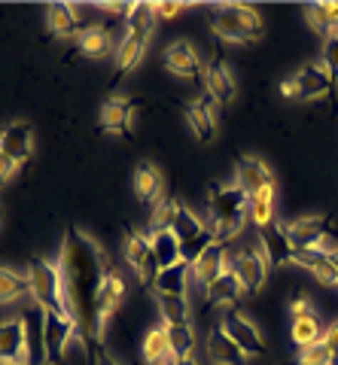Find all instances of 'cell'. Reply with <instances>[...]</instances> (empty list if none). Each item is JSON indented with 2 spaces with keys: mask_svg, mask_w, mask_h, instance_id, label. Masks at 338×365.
<instances>
[{
  "mask_svg": "<svg viewBox=\"0 0 338 365\" xmlns=\"http://www.w3.org/2000/svg\"><path fill=\"white\" fill-rule=\"evenodd\" d=\"M290 335H292V341H296L299 350H302V347H308V344H314V341L323 338V326H320L317 317L308 314V317L292 319V332Z\"/></svg>",
  "mask_w": 338,
  "mask_h": 365,
  "instance_id": "d590c367",
  "label": "cell"
},
{
  "mask_svg": "<svg viewBox=\"0 0 338 365\" xmlns=\"http://www.w3.org/2000/svg\"><path fill=\"white\" fill-rule=\"evenodd\" d=\"M280 95H284L287 101H302V95H299V83H296V76H292V79H284V83H280Z\"/></svg>",
  "mask_w": 338,
  "mask_h": 365,
  "instance_id": "7bdbcfd3",
  "label": "cell"
},
{
  "mask_svg": "<svg viewBox=\"0 0 338 365\" xmlns=\"http://www.w3.org/2000/svg\"><path fill=\"white\" fill-rule=\"evenodd\" d=\"M162 189H165V180H162V170L155 168L153 162H140L134 168V195L146 204H159L162 201Z\"/></svg>",
  "mask_w": 338,
  "mask_h": 365,
  "instance_id": "d4e9b609",
  "label": "cell"
},
{
  "mask_svg": "<svg viewBox=\"0 0 338 365\" xmlns=\"http://www.w3.org/2000/svg\"><path fill=\"white\" fill-rule=\"evenodd\" d=\"M235 91H238V86H235L232 71L225 67L222 58H213L205 67V95H210L217 104H229L235 98Z\"/></svg>",
  "mask_w": 338,
  "mask_h": 365,
  "instance_id": "44dd1931",
  "label": "cell"
},
{
  "mask_svg": "<svg viewBox=\"0 0 338 365\" xmlns=\"http://www.w3.org/2000/svg\"><path fill=\"white\" fill-rule=\"evenodd\" d=\"M140 107L138 98H110L101 107V131L116 134V137H131V119L134 110Z\"/></svg>",
  "mask_w": 338,
  "mask_h": 365,
  "instance_id": "8fae6325",
  "label": "cell"
},
{
  "mask_svg": "<svg viewBox=\"0 0 338 365\" xmlns=\"http://www.w3.org/2000/svg\"><path fill=\"white\" fill-rule=\"evenodd\" d=\"M21 295H31L28 271H16L9 265H0V304H13Z\"/></svg>",
  "mask_w": 338,
  "mask_h": 365,
  "instance_id": "f546056e",
  "label": "cell"
},
{
  "mask_svg": "<svg viewBox=\"0 0 338 365\" xmlns=\"http://www.w3.org/2000/svg\"><path fill=\"white\" fill-rule=\"evenodd\" d=\"M213 34L229 43H256L262 37V16L244 4H222L213 9Z\"/></svg>",
  "mask_w": 338,
  "mask_h": 365,
  "instance_id": "277c9868",
  "label": "cell"
},
{
  "mask_svg": "<svg viewBox=\"0 0 338 365\" xmlns=\"http://www.w3.org/2000/svg\"><path fill=\"white\" fill-rule=\"evenodd\" d=\"M189 274L193 268L186 262H180L174 268H165L159 271V277L153 283V292H171V295H186V287H189Z\"/></svg>",
  "mask_w": 338,
  "mask_h": 365,
  "instance_id": "d6a6232c",
  "label": "cell"
},
{
  "mask_svg": "<svg viewBox=\"0 0 338 365\" xmlns=\"http://www.w3.org/2000/svg\"><path fill=\"white\" fill-rule=\"evenodd\" d=\"M0 153L9 155L13 162L25 165L34 155V131L28 122H9L0 128Z\"/></svg>",
  "mask_w": 338,
  "mask_h": 365,
  "instance_id": "ac0fdd59",
  "label": "cell"
},
{
  "mask_svg": "<svg viewBox=\"0 0 338 365\" xmlns=\"http://www.w3.org/2000/svg\"><path fill=\"white\" fill-rule=\"evenodd\" d=\"M222 329L229 332V338L235 341V344L241 347V353L247 359H253V356H262L265 353V338H262V332L253 326V319H247L241 311H232L225 314V319H222Z\"/></svg>",
  "mask_w": 338,
  "mask_h": 365,
  "instance_id": "9c48e42d",
  "label": "cell"
},
{
  "mask_svg": "<svg viewBox=\"0 0 338 365\" xmlns=\"http://www.w3.org/2000/svg\"><path fill=\"white\" fill-rule=\"evenodd\" d=\"M287 232L296 250H323V244L332 237V222L329 216H299L287 225Z\"/></svg>",
  "mask_w": 338,
  "mask_h": 365,
  "instance_id": "ba28073f",
  "label": "cell"
},
{
  "mask_svg": "<svg viewBox=\"0 0 338 365\" xmlns=\"http://www.w3.org/2000/svg\"><path fill=\"white\" fill-rule=\"evenodd\" d=\"M186 122H189V131H193L201 143L213 140L217 134V122H220V104L213 101L210 95H201L193 104H186Z\"/></svg>",
  "mask_w": 338,
  "mask_h": 365,
  "instance_id": "4fadbf2b",
  "label": "cell"
},
{
  "mask_svg": "<svg viewBox=\"0 0 338 365\" xmlns=\"http://www.w3.org/2000/svg\"><path fill=\"white\" fill-rule=\"evenodd\" d=\"M73 338L80 341L73 319L46 311V356H49V365H61L64 350H67V344H71Z\"/></svg>",
  "mask_w": 338,
  "mask_h": 365,
  "instance_id": "5bb4252c",
  "label": "cell"
},
{
  "mask_svg": "<svg viewBox=\"0 0 338 365\" xmlns=\"http://www.w3.org/2000/svg\"><path fill=\"white\" fill-rule=\"evenodd\" d=\"M259 241H262V253L268 259V265H287L292 262V253H296V244L290 241V232L284 222H268L259 228Z\"/></svg>",
  "mask_w": 338,
  "mask_h": 365,
  "instance_id": "9a60e30c",
  "label": "cell"
},
{
  "mask_svg": "<svg viewBox=\"0 0 338 365\" xmlns=\"http://www.w3.org/2000/svg\"><path fill=\"white\" fill-rule=\"evenodd\" d=\"M122 295H126V280H122V274L113 268L107 277H104V287H101V292H98V314H101L104 323H107L113 314H116Z\"/></svg>",
  "mask_w": 338,
  "mask_h": 365,
  "instance_id": "f1b7e54d",
  "label": "cell"
},
{
  "mask_svg": "<svg viewBox=\"0 0 338 365\" xmlns=\"http://www.w3.org/2000/svg\"><path fill=\"white\" fill-rule=\"evenodd\" d=\"M0 365H28V332L21 317L0 323Z\"/></svg>",
  "mask_w": 338,
  "mask_h": 365,
  "instance_id": "30bf717a",
  "label": "cell"
},
{
  "mask_svg": "<svg viewBox=\"0 0 338 365\" xmlns=\"http://www.w3.org/2000/svg\"><path fill=\"white\" fill-rule=\"evenodd\" d=\"M180 365H198V359H195V356H189V359H180Z\"/></svg>",
  "mask_w": 338,
  "mask_h": 365,
  "instance_id": "c3c4849f",
  "label": "cell"
},
{
  "mask_svg": "<svg viewBox=\"0 0 338 365\" xmlns=\"http://www.w3.org/2000/svg\"><path fill=\"white\" fill-rule=\"evenodd\" d=\"M296 83H299V95L302 101H314V98H326L335 86V79L329 76L323 64H305L302 71L296 73Z\"/></svg>",
  "mask_w": 338,
  "mask_h": 365,
  "instance_id": "603a6c76",
  "label": "cell"
},
{
  "mask_svg": "<svg viewBox=\"0 0 338 365\" xmlns=\"http://www.w3.org/2000/svg\"><path fill=\"white\" fill-rule=\"evenodd\" d=\"M165 67L177 76H201V61H198V52L193 49L189 40H174L171 46L165 49Z\"/></svg>",
  "mask_w": 338,
  "mask_h": 365,
  "instance_id": "7402d4cb",
  "label": "cell"
},
{
  "mask_svg": "<svg viewBox=\"0 0 338 365\" xmlns=\"http://www.w3.org/2000/svg\"><path fill=\"white\" fill-rule=\"evenodd\" d=\"M140 353H143L146 365H155V362H162V359L168 356V353H171V347H168V332H165V326H153L150 332H146Z\"/></svg>",
  "mask_w": 338,
  "mask_h": 365,
  "instance_id": "e575fe53",
  "label": "cell"
},
{
  "mask_svg": "<svg viewBox=\"0 0 338 365\" xmlns=\"http://www.w3.org/2000/svg\"><path fill=\"white\" fill-rule=\"evenodd\" d=\"M126 259H128V265L134 268V274L140 277V283H146V287L153 289L155 277H159V262H155V256H153L150 237L134 232L131 225H126Z\"/></svg>",
  "mask_w": 338,
  "mask_h": 365,
  "instance_id": "8992f818",
  "label": "cell"
},
{
  "mask_svg": "<svg viewBox=\"0 0 338 365\" xmlns=\"http://www.w3.org/2000/svg\"><path fill=\"white\" fill-rule=\"evenodd\" d=\"M174 220V198H162L150 213V228L153 232H162V228H171Z\"/></svg>",
  "mask_w": 338,
  "mask_h": 365,
  "instance_id": "f35d334b",
  "label": "cell"
},
{
  "mask_svg": "<svg viewBox=\"0 0 338 365\" xmlns=\"http://www.w3.org/2000/svg\"><path fill=\"white\" fill-rule=\"evenodd\" d=\"M205 292H208L210 304H225V307H235L244 299V287H241V280L235 277V271H225L222 277L213 280Z\"/></svg>",
  "mask_w": 338,
  "mask_h": 365,
  "instance_id": "83f0119b",
  "label": "cell"
},
{
  "mask_svg": "<svg viewBox=\"0 0 338 365\" xmlns=\"http://www.w3.org/2000/svg\"><path fill=\"white\" fill-rule=\"evenodd\" d=\"M171 232L177 235L180 247H189V244H198L201 237L210 235V228L198 220V216L186 207L183 201L174 198V220H171Z\"/></svg>",
  "mask_w": 338,
  "mask_h": 365,
  "instance_id": "ffe728a7",
  "label": "cell"
},
{
  "mask_svg": "<svg viewBox=\"0 0 338 365\" xmlns=\"http://www.w3.org/2000/svg\"><path fill=\"white\" fill-rule=\"evenodd\" d=\"M19 162H13V158H9V155H4V153H0V189H4L6 186V182L9 180H13L16 174H19Z\"/></svg>",
  "mask_w": 338,
  "mask_h": 365,
  "instance_id": "60d3db41",
  "label": "cell"
},
{
  "mask_svg": "<svg viewBox=\"0 0 338 365\" xmlns=\"http://www.w3.org/2000/svg\"><path fill=\"white\" fill-rule=\"evenodd\" d=\"M58 268L67 317L76 323V335H80L86 353H92L104 344L107 323L98 314V292L104 287V277L113 271L110 256L88 232H83L80 225H71L58 250Z\"/></svg>",
  "mask_w": 338,
  "mask_h": 365,
  "instance_id": "6da1fadb",
  "label": "cell"
},
{
  "mask_svg": "<svg viewBox=\"0 0 338 365\" xmlns=\"http://www.w3.org/2000/svg\"><path fill=\"white\" fill-rule=\"evenodd\" d=\"M76 49H80V55H86V58L98 61L113 49V37L104 25H86V31L76 37Z\"/></svg>",
  "mask_w": 338,
  "mask_h": 365,
  "instance_id": "4316f807",
  "label": "cell"
},
{
  "mask_svg": "<svg viewBox=\"0 0 338 365\" xmlns=\"http://www.w3.org/2000/svg\"><path fill=\"white\" fill-rule=\"evenodd\" d=\"M25 332H28V365H49L46 356V311L40 304H31L25 314Z\"/></svg>",
  "mask_w": 338,
  "mask_h": 365,
  "instance_id": "2e32d148",
  "label": "cell"
},
{
  "mask_svg": "<svg viewBox=\"0 0 338 365\" xmlns=\"http://www.w3.org/2000/svg\"><path fill=\"white\" fill-rule=\"evenodd\" d=\"M323 67L329 71L332 79H338V37L326 40V46H323Z\"/></svg>",
  "mask_w": 338,
  "mask_h": 365,
  "instance_id": "ab89813d",
  "label": "cell"
},
{
  "mask_svg": "<svg viewBox=\"0 0 338 365\" xmlns=\"http://www.w3.org/2000/svg\"><path fill=\"white\" fill-rule=\"evenodd\" d=\"M305 19L311 21V28L323 34L326 40L338 37V4H308Z\"/></svg>",
  "mask_w": 338,
  "mask_h": 365,
  "instance_id": "1f68e13d",
  "label": "cell"
},
{
  "mask_svg": "<svg viewBox=\"0 0 338 365\" xmlns=\"http://www.w3.org/2000/svg\"><path fill=\"white\" fill-rule=\"evenodd\" d=\"M225 271H232V256L229 250H225V244H210L205 253H201V259L193 265V280L198 283V287H210L217 277H222Z\"/></svg>",
  "mask_w": 338,
  "mask_h": 365,
  "instance_id": "e0dca14e",
  "label": "cell"
},
{
  "mask_svg": "<svg viewBox=\"0 0 338 365\" xmlns=\"http://www.w3.org/2000/svg\"><path fill=\"white\" fill-rule=\"evenodd\" d=\"M88 359H95V365H119V362H113V356H110V353L104 350V344L95 347L92 353H88Z\"/></svg>",
  "mask_w": 338,
  "mask_h": 365,
  "instance_id": "f6af8a7d",
  "label": "cell"
},
{
  "mask_svg": "<svg viewBox=\"0 0 338 365\" xmlns=\"http://www.w3.org/2000/svg\"><path fill=\"white\" fill-rule=\"evenodd\" d=\"M46 25L52 37H61V40H76L86 31V25L80 21V9L73 4H52L46 13Z\"/></svg>",
  "mask_w": 338,
  "mask_h": 365,
  "instance_id": "d6986e66",
  "label": "cell"
},
{
  "mask_svg": "<svg viewBox=\"0 0 338 365\" xmlns=\"http://www.w3.org/2000/svg\"><path fill=\"white\" fill-rule=\"evenodd\" d=\"M290 314H292V319H299V317H308V314H314L311 311V302L305 299V295H302V299H296L290 304Z\"/></svg>",
  "mask_w": 338,
  "mask_h": 365,
  "instance_id": "ee69618b",
  "label": "cell"
},
{
  "mask_svg": "<svg viewBox=\"0 0 338 365\" xmlns=\"http://www.w3.org/2000/svg\"><path fill=\"white\" fill-rule=\"evenodd\" d=\"M232 271L241 280L244 292H259L268 277V259L262 253V247H247L238 256H232Z\"/></svg>",
  "mask_w": 338,
  "mask_h": 365,
  "instance_id": "52a82bcc",
  "label": "cell"
},
{
  "mask_svg": "<svg viewBox=\"0 0 338 365\" xmlns=\"http://www.w3.org/2000/svg\"><path fill=\"white\" fill-rule=\"evenodd\" d=\"M208 213H210V235L220 244H225L229 237L241 232L244 220L250 216V198L238 182H217L210 186V198H208Z\"/></svg>",
  "mask_w": 338,
  "mask_h": 365,
  "instance_id": "7a4b0ae2",
  "label": "cell"
},
{
  "mask_svg": "<svg viewBox=\"0 0 338 365\" xmlns=\"http://www.w3.org/2000/svg\"><path fill=\"white\" fill-rule=\"evenodd\" d=\"M332 359L335 356H332V350H329V344H326L323 338L299 350V365H332Z\"/></svg>",
  "mask_w": 338,
  "mask_h": 365,
  "instance_id": "74e56055",
  "label": "cell"
},
{
  "mask_svg": "<svg viewBox=\"0 0 338 365\" xmlns=\"http://www.w3.org/2000/svg\"><path fill=\"white\" fill-rule=\"evenodd\" d=\"M235 182L247 192V198L256 195V192H265V189H275V174L262 158L256 155H241L238 165H235Z\"/></svg>",
  "mask_w": 338,
  "mask_h": 365,
  "instance_id": "7c38bea8",
  "label": "cell"
},
{
  "mask_svg": "<svg viewBox=\"0 0 338 365\" xmlns=\"http://www.w3.org/2000/svg\"><path fill=\"white\" fill-rule=\"evenodd\" d=\"M150 244H153V256L159 262V271L165 268H174L183 262V253H180V241L171 228H162V232H153L150 235Z\"/></svg>",
  "mask_w": 338,
  "mask_h": 365,
  "instance_id": "484cf974",
  "label": "cell"
},
{
  "mask_svg": "<svg viewBox=\"0 0 338 365\" xmlns=\"http://www.w3.org/2000/svg\"><path fill=\"white\" fill-rule=\"evenodd\" d=\"M250 220L262 228L268 222H275V189H265V192H256L250 195Z\"/></svg>",
  "mask_w": 338,
  "mask_h": 365,
  "instance_id": "8d00e7d4",
  "label": "cell"
},
{
  "mask_svg": "<svg viewBox=\"0 0 338 365\" xmlns=\"http://www.w3.org/2000/svg\"><path fill=\"white\" fill-rule=\"evenodd\" d=\"M326 253H329V259H332V265L338 268V247H323Z\"/></svg>",
  "mask_w": 338,
  "mask_h": 365,
  "instance_id": "bcb514c9",
  "label": "cell"
},
{
  "mask_svg": "<svg viewBox=\"0 0 338 365\" xmlns=\"http://www.w3.org/2000/svg\"><path fill=\"white\" fill-rule=\"evenodd\" d=\"M28 283H31L34 304H40L43 311H49V314H61V317H67L58 262H49V259H31V262H28Z\"/></svg>",
  "mask_w": 338,
  "mask_h": 365,
  "instance_id": "5b68a950",
  "label": "cell"
},
{
  "mask_svg": "<svg viewBox=\"0 0 338 365\" xmlns=\"http://www.w3.org/2000/svg\"><path fill=\"white\" fill-rule=\"evenodd\" d=\"M155 304L162 314V326H189V302L186 295L155 292Z\"/></svg>",
  "mask_w": 338,
  "mask_h": 365,
  "instance_id": "4dcf8cb0",
  "label": "cell"
},
{
  "mask_svg": "<svg viewBox=\"0 0 338 365\" xmlns=\"http://www.w3.org/2000/svg\"><path fill=\"white\" fill-rule=\"evenodd\" d=\"M208 356L213 365H241L247 356L241 353V347L235 344V341L229 338V332L220 326H213L210 329V335H208Z\"/></svg>",
  "mask_w": 338,
  "mask_h": 365,
  "instance_id": "cb8c5ba5",
  "label": "cell"
},
{
  "mask_svg": "<svg viewBox=\"0 0 338 365\" xmlns=\"http://www.w3.org/2000/svg\"><path fill=\"white\" fill-rule=\"evenodd\" d=\"M153 4H131L126 16V37L116 49V73H128L143 58V49L153 37Z\"/></svg>",
  "mask_w": 338,
  "mask_h": 365,
  "instance_id": "3957f363",
  "label": "cell"
},
{
  "mask_svg": "<svg viewBox=\"0 0 338 365\" xmlns=\"http://www.w3.org/2000/svg\"><path fill=\"white\" fill-rule=\"evenodd\" d=\"M177 13H180V4H153L155 19H174Z\"/></svg>",
  "mask_w": 338,
  "mask_h": 365,
  "instance_id": "b9f144b4",
  "label": "cell"
},
{
  "mask_svg": "<svg viewBox=\"0 0 338 365\" xmlns=\"http://www.w3.org/2000/svg\"><path fill=\"white\" fill-rule=\"evenodd\" d=\"M168 332V347H171V356L177 359H189L195 350V332L193 326H165Z\"/></svg>",
  "mask_w": 338,
  "mask_h": 365,
  "instance_id": "836d02e7",
  "label": "cell"
},
{
  "mask_svg": "<svg viewBox=\"0 0 338 365\" xmlns=\"http://www.w3.org/2000/svg\"><path fill=\"white\" fill-rule=\"evenodd\" d=\"M0 220H4V207H0Z\"/></svg>",
  "mask_w": 338,
  "mask_h": 365,
  "instance_id": "681fc988",
  "label": "cell"
},
{
  "mask_svg": "<svg viewBox=\"0 0 338 365\" xmlns=\"http://www.w3.org/2000/svg\"><path fill=\"white\" fill-rule=\"evenodd\" d=\"M155 365H180V359H177V356H171V353H168V356H165L162 362H155Z\"/></svg>",
  "mask_w": 338,
  "mask_h": 365,
  "instance_id": "7dc6e473",
  "label": "cell"
}]
</instances>
